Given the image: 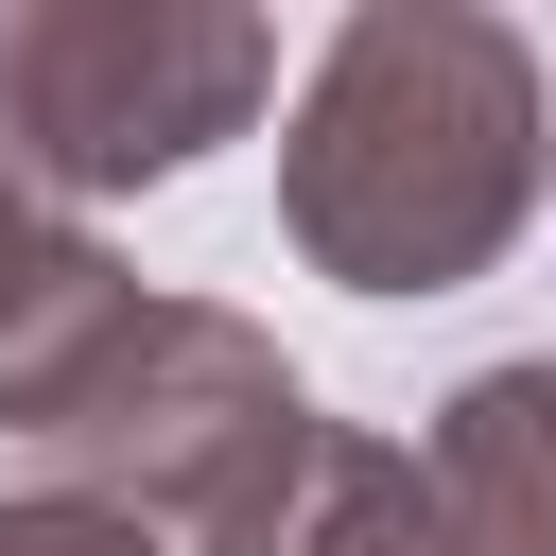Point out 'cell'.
<instances>
[{
  "instance_id": "cell-7",
  "label": "cell",
  "mask_w": 556,
  "mask_h": 556,
  "mask_svg": "<svg viewBox=\"0 0 556 556\" xmlns=\"http://www.w3.org/2000/svg\"><path fill=\"white\" fill-rule=\"evenodd\" d=\"M0 556H174L139 504H87V486H17L0 504Z\"/></svg>"
},
{
  "instance_id": "cell-6",
  "label": "cell",
  "mask_w": 556,
  "mask_h": 556,
  "mask_svg": "<svg viewBox=\"0 0 556 556\" xmlns=\"http://www.w3.org/2000/svg\"><path fill=\"white\" fill-rule=\"evenodd\" d=\"M87 261H104V243H87V226H70L52 191H17V174H0V365L35 348V313H52V295L87 278Z\"/></svg>"
},
{
  "instance_id": "cell-2",
  "label": "cell",
  "mask_w": 556,
  "mask_h": 556,
  "mask_svg": "<svg viewBox=\"0 0 556 556\" xmlns=\"http://www.w3.org/2000/svg\"><path fill=\"white\" fill-rule=\"evenodd\" d=\"M17 452L52 486H87V504H139L174 556H278L295 504H313V469H330V417L278 365V330H243L208 295H139L52 382V417Z\"/></svg>"
},
{
  "instance_id": "cell-4",
  "label": "cell",
  "mask_w": 556,
  "mask_h": 556,
  "mask_svg": "<svg viewBox=\"0 0 556 556\" xmlns=\"http://www.w3.org/2000/svg\"><path fill=\"white\" fill-rule=\"evenodd\" d=\"M417 452H434V504H452L469 556H556V348L469 365Z\"/></svg>"
},
{
  "instance_id": "cell-1",
  "label": "cell",
  "mask_w": 556,
  "mask_h": 556,
  "mask_svg": "<svg viewBox=\"0 0 556 556\" xmlns=\"http://www.w3.org/2000/svg\"><path fill=\"white\" fill-rule=\"evenodd\" d=\"M556 191L539 52L486 0H348L278 104V226L348 295H469Z\"/></svg>"
},
{
  "instance_id": "cell-3",
  "label": "cell",
  "mask_w": 556,
  "mask_h": 556,
  "mask_svg": "<svg viewBox=\"0 0 556 556\" xmlns=\"http://www.w3.org/2000/svg\"><path fill=\"white\" fill-rule=\"evenodd\" d=\"M261 87L278 35L243 0H0V174L52 208L191 174L261 122Z\"/></svg>"
},
{
  "instance_id": "cell-5",
  "label": "cell",
  "mask_w": 556,
  "mask_h": 556,
  "mask_svg": "<svg viewBox=\"0 0 556 556\" xmlns=\"http://www.w3.org/2000/svg\"><path fill=\"white\" fill-rule=\"evenodd\" d=\"M278 556H469V539H452V504H434V452L330 434V469H313V504H295Z\"/></svg>"
}]
</instances>
